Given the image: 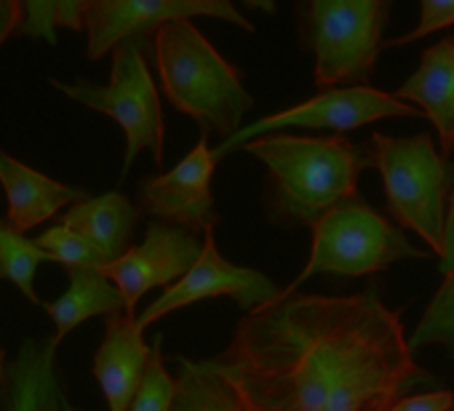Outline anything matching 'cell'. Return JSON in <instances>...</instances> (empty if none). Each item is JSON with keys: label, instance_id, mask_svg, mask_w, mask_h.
I'll return each mask as SVG.
<instances>
[{"label": "cell", "instance_id": "9", "mask_svg": "<svg viewBox=\"0 0 454 411\" xmlns=\"http://www.w3.org/2000/svg\"><path fill=\"white\" fill-rule=\"evenodd\" d=\"M382 118H422L419 110L411 105L398 102L393 94L377 91L372 86H356V89H332L321 91L318 97L278 110L273 115L260 118L257 123L236 131L233 136H227L214 152V160L219 163L224 155L239 152L241 144L268 136L270 131H284V128H329V131H350L369 126Z\"/></svg>", "mask_w": 454, "mask_h": 411}, {"label": "cell", "instance_id": "10", "mask_svg": "<svg viewBox=\"0 0 454 411\" xmlns=\"http://www.w3.org/2000/svg\"><path fill=\"white\" fill-rule=\"evenodd\" d=\"M216 297H231L233 302H239L241 310L254 313L265 305H273L281 297V289L260 270L227 262L216 249L214 230H208L203 233V246L195 265L174 286H168L155 302L147 305V310L134 321L137 331L145 334L163 315Z\"/></svg>", "mask_w": 454, "mask_h": 411}, {"label": "cell", "instance_id": "25", "mask_svg": "<svg viewBox=\"0 0 454 411\" xmlns=\"http://www.w3.org/2000/svg\"><path fill=\"white\" fill-rule=\"evenodd\" d=\"M57 9H59V0H51V4H41V0L22 4V19H20L17 35L46 38L54 46L57 43V30H59Z\"/></svg>", "mask_w": 454, "mask_h": 411}, {"label": "cell", "instance_id": "28", "mask_svg": "<svg viewBox=\"0 0 454 411\" xmlns=\"http://www.w3.org/2000/svg\"><path fill=\"white\" fill-rule=\"evenodd\" d=\"M20 19H22L20 0H0V46H4L12 35H17Z\"/></svg>", "mask_w": 454, "mask_h": 411}, {"label": "cell", "instance_id": "13", "mask_svg": "<svg viewBox=\"0 0 454 411\" xmlns=\"http://www.w3.org/2000/svg\"><path fill=\"white\" fill-rule=\"evenodd\" d=\"M0 184L9 198L6 225L20 236L59 217L73 203L89 198V190L57 182L43 171H35L27 163L12 158L6 150H0Z\"/></svg>", "mask_w": 454, "mask_h": 411}, {"label": "cell", "instance_id": "15", "mask_svg": "<svg viewBox=\"0 0 454 411\" xmlns=\"http://www.w3.org/2000/svg\"><path fill=\"white\" fill-rule=\"evenodd\" d=\"M134 321L126 313L105 318V339L94 355V376L107 400V411H129L150 361V345Z\"/></svg>", "mask_w": 454, "mask_h": 411}, {"label": "cell", "instance_id": "18", "mask_svg": "<svg viewBox=\"0 0 454 411\" xmlns=\"http://www.w3.org/2000/svg\"><path fill=\"white\" fill-rule=\"evenodd\" d=\"M65 270L70 275V289L59 299L43 305V310L49 313L57 329L51 337L57 347L86 318H94V315L110 318V315L126 313L121 291L115 289L110 278L102 275L99 268H65Z\"/></svg>", "mask_w": 454, "mask_h": 411}, {"label": "cell", "instance_id": "23", "mask_svg": "<svg viewBox=\"0 0 454 411\" xmlns=\"http://www.w3.org/2000/svg\"><path fill=\"white\" fill-rule=\"evenodd\" d=\"M35 246L65 268H105L102 257L78 233L67 230L65 225L49 228L43 236L35 238Z\"/></svg>", "mask_w": 454, "mask_h": 411}, {"label": "cell", "instance_id": "26", "mask_svg": "<svg viewBox=\"0 0 454 411\" xmlns=\"http://www.w3.org/2000/svg\"><path fill=\"white\" fill-rule=\"evenodd\" d=\"M451 408H454V392L433 390L422 395H406L398 403H393L387 411H451Z\"/></svg>", "mask_w": 454, "mask_h": 411}, {"label": "cell", "instance_id": "17", "mask_svg": "<svg viewBox=\"0 0 454 411\" xmlns=\"http://www.w3.org/2000/svg\"><path fill=\"white\" fill-rule=\"evenodd\" d=\"M57 345L27 339L6 374V411H75L57 371Z\"/></svg>", "mask_w": 454, "mask_h": 411}, {"label": "cell", "instance_id": "16", "mask_svg": "<svg viewBox=\"0 0 454 411\" xmlns=\"http://www.w3.org/2000/svg\"><path fill=\"white\" fill-rule=\"evenodd\" d=\"M139 222L142 212L123 192H107L73 203L59 225L78 233L102 257V262L110 265L131 249Z\"/></svg>", "mask_w": 454, "mask_h": 411}, {"label": "cell", "instance_id": "22", "mask_svg": "<svg viewBox=\"0 0 454 411\" xmlns=\"http://www.w3.org/2000/svg\"><path fill=\"white\" fill-rule=\"evenodd\" d=\"M174 376L166 368L163 361V350H160V337H155V342L150 345V361L147 368L142 374V382L131 398L129 411H168L171 400H174Z\"/></svg>", "mask_w": 454, "mask_h": 411}, {"label": "cell", "instance_id": "3", "mask_svg": "<svg viewBox=\"0 0 454 411\" xmlns=\"http://www.w3.org/2000/svg\"><path fill=\"white\" fill-rule=\"evenodd\" d=\"M153 57L166 99L192 118L203 134L224 139L241 131V120L254 107L241 83V70L227 62L192 22H168L155 30Z\"/></svg>", "mask_w": 454, "mask_h": 411}, {"label": "cell", "instance_id": "11", "mask_svg": "<svg viewBox=\"0 0 454 411\" xmlns=\"http://www.w3.org/2000/svg\"><path fill=\"white\" fill-rule=\"evenodd\" d=\"M214 166L216 160L208 147V134L200 131L195 147L171 171L147 176L137 184V209L153 217V222L182 228L195 236L214 230L219 225L211 192Z\"/></svg>", "mask_w": 454, "mask_h": 411}, {"label": "cell", "instance_id": "12", "mask_svg": "<svg viewBox=\"0 0 454 411\" xmlns=\"http://www.w3.org/2000/svg\"><path fill=\"white\" fill-rule=\"evenodd\" d=\"M203 241L182 228H171L163 222H150L145 241L131 246L115 262L99 268L105 278L115 283L123 297L126 315L134 318L137 302L158 286H174L198 260Z\"/></svg>", "mask_w": 454, "mask_h": 411}, {"label": "cell", "instance_id": "20", "mask_svg": "<svg viewBox=\"0 0 454 411\" xmlns=\"http://www.w3.org/2000/svg\"><path fill=\"white\" fill-rule=\"evenodd\" d=\"M43 262H54L35 241L14 233L6 220H0V281H12L33 305H41L35 291V270Z\"/></svg>", "mask_w": 454, "mask_h": 411}, {"label": "cell", "instance_id": "14", "mask_svg": "<svg viewBox=\"0 0 454 411\" xmlns=\"http://www.w3.org/2000/svg\"><path fill=\"white\" fill-rule=\"evenodd\" d=\"M393 97L419 110L435 128L441 158L454 152V33L425 49L419 67L403 81Z\"/></svg>", "mask_w": 454, "mask_h": 411}, {"label": "cell", "instance_id": "8", "mask_svg": "<svg viewBox=\"0 0 454 411\" xmlns=\"http://www.w3.org/2000/svg\"><path fill=\"white\" fill-rule=\"evenodd\" d=\"M195 17L222 19L254 33V25L227 0H91L83 19L89 35L86 57L99 62L123 41L139 38L150 43L158 27L168 22H192Z\"/></svg>", "mask_w": 454, "mask_h": 411}, {"label": "cell", "instance_id": "30", "mask_svg": "<svg viewBox=\"0 0 454 411\" xmlns=\"http://www.w3.org/2000/svg\"><path fill=\"white\" fill-rule=\"evenodd\" d=\"M6 374H9V363H6L4 347H0V387H6Z\"/></svg>", "mask_w": 454, "mask_h": 411}, {"label": "cell", "instance_id": "29", "mask_svg": "<svg viewBox=\"0 0 454 411\" xmlns=\"http://www.w3.org/2000/svg\"><path fill=\"white\" fill-rule=\"evenodd\" d=\"M86 9H89V4H83V0H73V4H59V9H57L59 27H70V30L81 33L83 30V19H86Z\"/></svg>", "mask_w": 454, "mask_h": 411}, {"label": "cell", "instance_id": "32", "mask_svg": "<svg viewBox=\"0 0 454 411\" xmlns=\"http://www.w3.org/2000/svg\"><path fill=\"white\" fill-rule=\"evenodd\" d=\"M451 411H454V408H451Z\"/></svg>", "mask_w": 454, "mask_h": 411}, {"label": "cell", "instance_id": "19", "mask_svg": "<svg viewBox=\"0 0 454 411\" xmlns=\"http://www.w3.org/2000/svg\"><path fill=\"white\" fill-rule=\"evenodd\" d=\"M179 376L174 379V400L168 411H241L239 398L200 361L179 358Z\"/></svg>", "mask_w": 454, "mask_h": 411}, {"label": "cell", "instance_id": "21", "mask_svg": "<svg viewBox=\"0 0 454 411\" xmlns=\"http://www.w3.org/2000/svg\"><path fill=\"white\" fill-rule=\"evenodd\" d=\"M427 345H446V350L454 358V268L443 275L441 289L427 305L414 334L406 337V347L411 353Z\"/></svg>", "mask_w": 454, "mask_h": 411}, {"label": "cell", "instance_id": "6", "mask_svg": "<svg viewBox=\"0 0 454 411\" xmlns=\"http://www.w3.org/2000/svg\"><path fill=\"white\" fill-rule=\"evenodd\" d=\"M310 260L302 273L281 289V297L297 294V289L313 275H374L403 260H427V252H419L409 244L403 230L393 225L361 195L348 198L316 220Z\"/></svg>", "mask_w": 454, "mask_h": 411}, {"label": "cell", "instance_id": "4", "mask_svg": "<svg viewBox=\"0 0 454 411\" xmlns=\"http://www.w3.org/2000/svg\"><path fill=\"white\" fill-rule=\"evenodd\" d=\"M390 17L385 0H308L297 6L300 46L316 57L318 89L369 86Z\"/></svg>", "mask_w": 454, "mask_h": 411}, {"label": "cell", "instance_id": "5", "mask_svg": "<svg viewBox=\"0 0 454 411\" xmlns=\"http://www.w3.org/2000/svg\"><path fill=\"white\" fill-rule=\"evenodd\" d=\"M366 150L369 166L382 174L393 220L419 236L430 252L441 257L446 198L454 184V166L441 158L427 131L406 139L374 131Z\"/></svg>", "mask_w": 454, "mask_h": 411}, {"label": "cell", "instance_id": "31", "mask_svg": "<svg viewBox=\"0 0 454 411\" xmlns=\"http://www.w3.org/2000/svg\"><path fill=\"white\" fill-rule=\"evenodd\" d=\"M0 411H6V406H4V398H0Z\"/></svg>", "mask_w": 454, "mask_h": 411}, {"label": "cell", "instance_id": "2", "mask_svg": "<svg viewBox=\"0 0 454 411\" xmlns=\"http://www.w3.org/2000/svg\"><path fill=\"white\" fill-rule=\"evenodd\" d=\"M239 150L265 163L262 209L265 217L281 228H313L337 203L358 195L361 171L369 168L366 144L345 134H268Z\"/></svg>", "mask_w": 454, "mask_h": 411}, {"label": "cell", "instance_id": "27", "mask_svg": "<svg viewBox=\"0 0 454 411\" xmlns=\"http://www.w3.org/2000/svg\"><path fill=\"white\" fill-rule=\"evenodd\" d=\"M451 268H454V184H451L449 198H446V217H443V252H441L438 270H441V275H446Z\"/></svg>", "mask_w": 454, "mask_h": 411}, {"label": "cell", "instance_id": "1", "mask_svg": "<svg viewBox=\"0 0 454 411\" xmlns=\"http://www.w3.org/2000/svg\"><path fill=\"white\" fill-rule=\"evenodd\" d=\"M200 366L241 411H387L433 382L406 347L401 310L374 289L278 297L239 321L233 342Z\"/></svg>", "mask_w": 454, "mask_h": 411}, {"label": "cell", "instance_id": "24", "mask_svg": "<svg viewBox=\"0 0 454 411\" xmlns=\"http://www.w3.org/2000/svg\"><path fill=\"white\" fill-rule=\"evenodd\" d=\"M454 25V0H425L419 6V25L414 30H409L406 35L395 38V41H385L382 49H398L406 46L411 41H419L430 33H438L443 27Z\"/></svg>", "mask_w": 454, "mask_h": 411}, {"label": "cell", "instance_id": "7", "mask_svg": "<svg viewBox=\"0 0 454 411\" xmlns=\"http://www.w3.org/2000/svg\"><path fill=\"white\" fill-rule=\"evenodd\" d=\"M65 97L81 102L89 110H97L113 118L126 134V155H123V179L131 171V163L139 152L150 150L155 166H163V142H166V120L160 110L158 86L153 81L147 65V41L131 38L115 46L113 51V73L110 83L99 86L86 78L75 83L51 81Z\"/></svg>", "mask_w": 454, "mask_h": 411}]
</instances>
